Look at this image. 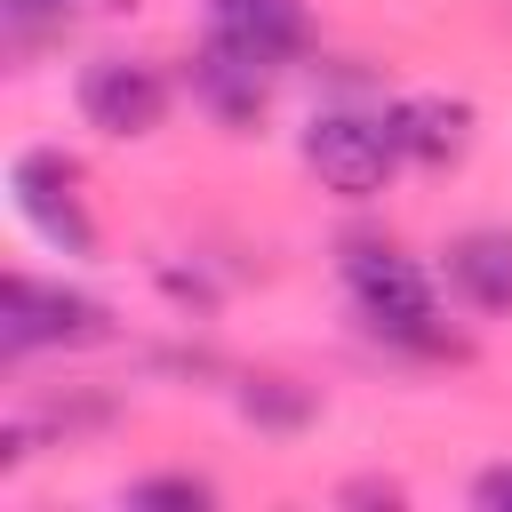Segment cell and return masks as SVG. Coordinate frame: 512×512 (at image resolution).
<instances>
[{"label": "cell", "instance_id": "6da1fadb", "mask_svg": "<svg viewBox=\"0 0 512 512\" xmlns=\"http://www.w3.org/2000/svg\"><path fill=\"white\" fill-rule=\"evenodd\" d=\"M344 288H352L368 336H384V344H400V352H416V360H464V352H472V344L440 320L432 272H424L416 256H400V248H384V240H352V248H344Z\"/></svg>", "mask_w": 512, "mask_h": 512}, {"label": "cell", "instance_id": "7a4b0ae2", "mask_svg": "<svg viewBox=\"0 0 512 512\" xmlns=\"http://www.w3.org/2000/svg\"><path fill=\"white\" fill-rule=\"evenodd\" d=\"M112 336V312L64 280H32V272H8L0 280V352L24 360V352H88Z\"/></svg>", "mask_w": 512, "mask_h": 512}, {"label": "cell", "instance_id": "3957f363", "mask_svg": "<svg viewBox=\"0 0 512 512\" xmlns=\"http://www.w3.org/2000/svg\"><path fill=\"white\" fill-rule=\"evenodd\" d=\"M304 168H312L328 192H344V200H376V192L392 184V168H400V144H392V128H384V112H312V128H304Z\"/></svg>", "mask_w": 512, "mask_h": 512}, {"label": "cell", "instance_id": "277c9868", "mask_svg": "<svg viewBox=\"0 0 512 512\" xmlns=\"http://www.w3.org/2000/svg\"><path fill=\"white\" fill-rule=\"evenodd\" d=\"M8 192H16V216L56 248V256H96V224L80 208V160L40 144V152H16L8 168Z\"/></svg>", "mask_w": 512, "mask_h": 512}, {"label": "cell", "instance_id": "5b68a950", "mask_svg": "<svg viewBox=\"0 0 512 512\" xmlns=\"http://www.w3.org/2000/svg\"><path fill=\"white\" fill-rule=\"evenodd\" d=\"M72 104H80V120H88L96 136L136 144V136H160V120H168V80H160L152 64H136V56H88L80 80H72Z\"/></svg>", "mask_w": 512, "mask_h": 512}, {"label": "cell", "instance_id": "8992f818", "mask_svg": "<svg viewBox=\"0 0 512 512\" xmlns=\"http://www.w3.org/2000/svg\"><path fill=\"white\" fill-rule=\"evenodd\" d=\"M384 128H392L400 160H416V168H456L472 152V104L464 96H400V104H384Z\"/></svg>", "mask_w": 512, "mask_h": 512}, {"label": "cell", "instance_id": "52a82bcc", "mask_svg": "<svg viewBox=\"0 0 512 512\" xmlns=\"http://www.w3.org/2000/svg\"><path fill=\"white\" fill-rule=\"evenodd\" d=\"M448 288L488 312V320H512V224H472L448 240Z\"/></svg>", "mask_w": 512, "mask_h": 512}, {"label": "cell", "instance_id": "ba28073f", "mask_svg": "<svg viewBox=\"0 0 512 512\" xmlns=\"http://www.w3.org/2000/svg\"><path fill=\"white\" fill-rule=\"evenodd\" d=\"M264 88H272V64H256L248 48L232 40H200V64H192V96L224 120V128H248L264 112Z\"/></svg>", "mask_w": 512, "mask_h": 512}, {"label": "cell", "instance_id": "9c48e42d", "mask_svg": "<svg viewBox=\"0 0 512 512\" xmlns=\"http://www.w3.org/2000/svg\"><path fill=\"white\" fill-rule=\"evenodd\" d=\"M240 416H248L256 432H304V424L320 416V400H312L296 376H248V384H240Z\"/></svg>", "mask_w": 512, "mask_h": 512}, {"label": "cell", "instance_id": "30bf717a", "mask_svg": "<svg viewBox=\"0 0 512 512\" xmlns=\"http://www.w3.org/2000/svg\"><path fill=\"white\" fill-rule=\"evenodd\" d=\"M128 504L136 512H208L216 488L200 472H152V480H128Z\"/></svg>", "mask_w": 512, "mask_h": 512}, {"label": "cell", "instance_id": "8fae6325", "mask_svg": "<svg viewBox=\"0 0 512 512\" xmlns=\"http://www.w3.org/2000/svg\"><path fill=\"white\" fill-rule=\"evenodd\" d=\"M80 16V0H0V24H8V40L24 48V40H48V32H64Z\"/></svg>", "mask_w": 512, "mask_h": 512}, {"label": "cell", "instance_id": "7c38bea8", "mask_svg": "<svg viewBox=\"0 0 512 512\" xmlns=\"http://www.w3.org/2000/svg\"><path fill=\"white\" fill-rule=\"evenodd\" d=\"M472 504H480V512H512V464H488V472L472 480Z\"/></svg>", "mask_w": 512, "mask_h": 512}, {"label": "cell", "instance_id": "4fadbf2b", "mask_svg": "<svg viewBox=\"0 0 512 512\" xmlns=\"http://www.w3.org/2000/svg\"><path fill=\"white\" fill-rule=\"evenodd\" d=\"M344 496H352V504H400L392 480H360V488H344Z\"/></svg>", "mask_w": 512, "mask_h": 512}, {"label": "cell", "instance_id": "5bb4252c", "mask_svg": "<svg viewBox=\"0 0 512 512\" xmlns=\"http://www.w3.org/2000/svg\"><path fill=\"white\" fill-rule=\"evenodd\" d=\"M208 8H248V0H208Z\"/></svg>", "mask_w": 512, "mask_h": 512}]
</instances>
